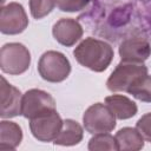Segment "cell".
<instances>
[{
  "mask_svg": "<svg viewBox=\"0 0 151 151\" xmlns=\"http://www.w3.org/2000/svg\"><path fill=\"white\" fill-rule=\"evenodd\" d=\"M127 93L140 101L151 103V76H145L133 87H131Z\"/></svg>",
  "mask_w": 151,
  "mask_h": 151,
  "instance_id": "cell-18",
  "label": "cell"
},
{
  "mask_svg": "<svg viewBox=\"0 0 151 151\" xmlns=\"http://www.w3.org/2000/svg\"><path fill=\"white\" fill-rule=\"evenodd\" d=\"M83 124L91 134L111 132L116 127V117L107 105L96 103L84 112Z\"/></svg>",
  "mask_w": 151,
  "mask_h": 151,
  "instance_id": "cell-5",
  "label": "cell"
},
{
  "mask_svg": "<svg viewBox=\"0 0 151 151\" xmlns=\"http://www.w3.org/2000/svg\"><path fill=\"white\" fill-rule=\"evenodd\" d=\"M31 65V53L20 42H7L0 50V68L4 73L19 76Z\"/></svg>",
  "mask_w": 151,
  "mask_h": 151,
  "instance_id": "cell-3",
  "label": "cell"
},
{
  "mask_svg": "<svg viewBox=\"0 0 151 151\" xmlns=\"http://www.w3.org/2000/svg\"><path fill=\"white\" fill-rule=\"evenodd\" d=\"M88 150L90 151H117L118 144L116 140V137L110 134L109 132L104 133H97L88 140Z\"/></svg>",
  "mask_w": 151,
  "mask_h": 151,
  "instance_id": "cell-16",
  "label": "cell"
},
{
  "mask_svg": "<svg viewBox=\"0 0 151 151\" xmlns=\"http://www.w3.org/2000/svg\"><path fill=\"white\" fill-rule=\"evenodd\" d=\"M38 72L48 83H61L70 76L71 64L64 53L47 51L41 54L38 61Z\"/></svg>",
  "mask_w": 151,
  "mask_h": 151,
  "instance_id": "cell-4",
  "label": "cell"
},
{
  "mask_svg": "<svg viewBox=\"0 0 151 151\" xmlns=\"http://www.w3.org/2000/svg\"><path fill=\"white\" fill-rule=\"evenodd\" d=\"M136 129L140 132L144 140L151 143V112L143 114L136 123Z\"/></svg>",
  "mask_w": 151,
  "mask_h": 151,
  "instance_id": "cell-19",
  "label": "cell"
},
{
  "mask_svg": "<svg viewBox=\"0 0 151 151\" xmlns=\"http://www.w3.org/2000/svg\"><path fill=\"white\" fill-rule=\"evenodd\" d=\"M84 29L78 20L72 18H61L52 27L54 39L63 46L71 47L83 37Z\"/></svg>",
  "mask_w": 151,
  "mask_h": 151,
  "instance_id": "cell-10",
  "label": "cell"
},
{
  "mask_svg": "<svg viewBox=\"0 0 151 151\" xmlns=\"http://www.w3.org/2000/svg\"><path fill=\"white\" fill-rule=\"evenodd\" d=\"M105 104L118 119H130L137 114V104L123 94H112L105 98Z\"/></svg>",
  "mask_w": 151,
  "mask_h": 151,
  "instance_id": "cell-12",
  "label": "cell"
},
{
  "mask_svg": "<svg viewBox=\"0 0 151 151\" xmlns=\"http://www.w3.org/2000/svg\"><path fill=\"white\" fill-rule=\"evenodd\" d=\"M21 92L11 85L5 77H1V109L0 117L2 119L13 118L21 114Z\"/></svg>",
  "mask_w": 151,
  "mask_h": 151,
  "instance_id": "cell-11",
  "label": "cell"
},
{
  "mask_svg": "<svg viewBox=\"0 0 151 151\" xmlns=\"http://www.w3.org/2000/svg\"><path fill=\"white\" fill-rule=\"evenodd\" d=\"M83 137L84 130L81 125L73 119H65L63 122L61 130L53 143L61 146H73L79 144L83 140Z\"/></svg>",
  "mask_w": 151,
  "mask_h": 151,
  "instance_id": "cell-14",
  "label": "cell"
},
{
  "mask_svg": "<svg viewBox=\"0 0 151 151\" xmlns=\"http://www.w3.org/2000/svg\"><path fill=\"white\" fill-rule=\"evenodd\" d=\"M55 110L54 98L46 91L31 88L22 94L21 116L27 119H33L40 114Z\"/></svg>",
  "mask_w": 151,
  "mask_h": 151,
  "instance_id": "cell-6",
  "label": "cell"
},
{
  "mask_svg": "<svg viewBox=\"0 0 151 151\" xmlns=\"http://www.w3.org/2000/svg\"><path fill=\"white\" fill-rule=\"evenodd\" d=\"M28 26L27 14L19 2H9L1 7L0 32L2 34L15 35L22 33Z\"/></svg>",
  "mask_w": 151,
  "mask_h": 151,
  "instance_id": "cell-8",
  "label": "cell"
},
{
  "mask_svg": "<svg viewBox=\"0 0 151 151\" xmlns=\"http://www.w3.org/2000/svg\"><path fill=\"white\" fill-rule=\"evenodd\" d=\"M90 0H59L58 7L63 12H78L84 9Z\"/></svg>",
  "mask_w": 151,
  "mask_h": 151,
  "instance_id": "cell-20",
  "label": "cell"
},
{
  "mask_svg": "<svg viewBox=\"0 0 151 151\" xmlns=\"http://www.w3.org/2000/svg\"><path fill=\"white\" fill-rule=\"evenodd\" d=\"M119 55L124 63L144 64L151 55V45L144 37H130L119 45Z\"/></svg>",
  "mask_w": 151,
  "mask_h": 151,
  "instance_id": "cell-9",
  "label": "cell"
},
{
  "mask_svg": "<svg viewBox=\"0 0 151 151\" xmlns=\"http://www.w3.org/2000/svg\"><path fill=\"white\" fill-rule=\"evenodd\" d=\"M118 150L138 151L144 147V138L136 127H123L116 133Z\"/></svg>",
  "mask_w": 151,
  "mask_h": 151,
  "instance_id": "cell-15",
  "label": "cell"
},
{
  "mask_svg": "<svg viewBox=\"0 0 151 151\" xmlns=\"http://www.w3.org/2000/svg\"><path fill=\"white\" fill-rule=\"evenodd\" d=\"M73 55L81 66L93 72H103L110 66L114 52L104 40L88 37L74 48Z\"/></svg>",
  "mask_w": 151,
  "mask_h": 151,
  "instance_id": "cell-1",
  "label": "cell"
},
{
  "mask_svg": "<svg viewBox=\"0 0 151 151\" xmlns=\"http://www.w3.org/2000/svg\"><path fill=\"white\" fill-rule=\"evenodd\" d=\"M145 76H147V67L144 64L120 61L110 74L106 87L111 92H129Z\"/></svg>",
  "mask_w": 151,
  "mask_h": 151,
  "instance_id": "cell-2",
  "label": "cell"
},
{
  "mask_svg": "<svg viewBox=\"0 0 151 151\" xmlns=\"http://www.w3.org/2000/svg\"><path fill=\"white\" fill-rule=\"evenodd\" d=\"M58 4L59 0H29L31 15L37 20L42 19L48 15Z\"/></svg>",
  "mask_w": 151,
  "mask_h": 151,
  "instance_id": "cell-17",
  "label": "cell"
},
{
  "mask_svg": "<svg viewBox=\"0 0 151 151\" xmlns=\"http://www.w3.org/2000/svg\"><path fill=\"white\" fill-rule=\"evenodd\" d=\"M63 122L57 110H52L29 119V130L32 136L39 142H54L61 130Z\"/></svg>",
  "mask_w": 151,
  "mask_h": 151,
  "instance_id": "cell-7",
  "label": "cell"
},
{
  "mask_svg": "<svg viewBox=\"0 0 151 151\" xmlns=\"http://www.w3.org/2000/svg\"><path fill=\"white\" fill-rule=\"evenodd\" d=\"M22 140V130L15 123L11 120L0 122V150H15Z\"/></svg>",
  "mask_w": 151,
  "mask_h": 151,
  "instance_id": "cell-13",
  "label": "cell"
}]
</instances>
